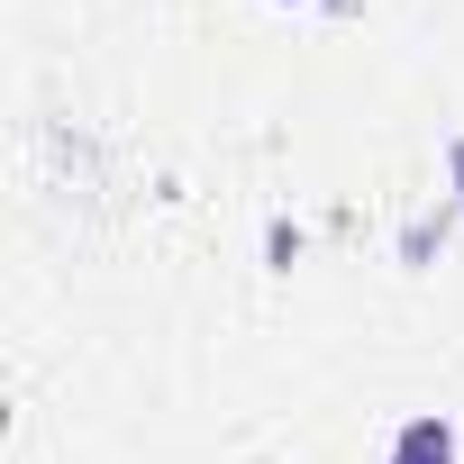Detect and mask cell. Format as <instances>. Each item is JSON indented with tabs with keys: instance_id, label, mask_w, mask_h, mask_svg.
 <instances>
[{
	"instance_id": "cell-1",
	"label": "cell",
	"mask_w": 464,
	"mask_h": 464,
	"mask_svg": "<svg viewBox=\"0 0 464 464\" xmlns=\"http://www.w3.org/2000/svg\"><path fill=\"white\" fill-rule=\"evenodd\" d=\"M392 464H455V428L446 419H410L392 437Z\"/></svg>"
},
{
	"instance_id": "cell-2",
	"label": "cell",
	"mask_w": 464,
	"mask_h": 464,
	"mask_svg": "<svg viewBox=\"0 0 464 464\" xmlns=\"http://www.w3.org/2000/svg\"><path fill=\"white\" fill-rule=\"evenodd\" d=\"M446 164H455V191H464V137H455V155H446Z\"/></svg>"
}]
</instances>
